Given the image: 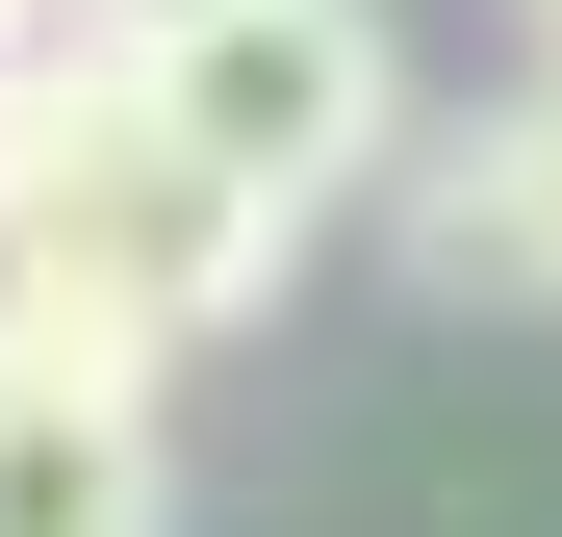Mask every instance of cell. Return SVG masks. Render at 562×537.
Wrapping results in <instances>:
<instances>
[{"instance_id":"3957f363","label":"cell","mask_w":562,"mask_h":537,"mask_svg":"<svg viewBox=\"0 0 562 537\" xmlns=\"http://www.w3.org/2000/svg\"><path fill=\"white\" fill-rule=\"evenodd\" d=\"M409 282H460V307H562V52H537V103H486V128L409 154Z\"/></svg>"},{"instance_id":"6da1fadb","label":"cell","mask_w":562,"mask_h":537,"mask_svg":"<svg viewBox=\"0 0 562 537\" xmlns=\"http://www.w3.org/2000/svg\"><path fill=\"white\" fill-rule=\"evenodd\" d=\"M128 77H154V128L205 154V179H256L281 231H333L358 179L409 154V52H384V0H205V26H128Z\"/></svg>"},{"instance_id":"7a4b0ae2","label":"cell","mask_w":562,"mask_h":537,"mask_svg":"<svg viewBox=\"0 0 562 537\" xmlns=\"http://www.w3.org/2000/svg\"><path fill=\"white\" fill-rule=\"evenodd\" d=\"M0 537H179V435L103 358H0Z\"/></svg>"},{"instance_id":"277c9868","label":"cell","mask_w":562,"mask_h":537,"mask_svg":"<svg viewBox=\"0 0 562 537\" xmlns=\"http://www.w3.org/2000/svg\"><path fill=\"white\" fill-rule=\"evenodd\" d=\"M77 26H103V52H128V26H205V0H77Z\"/></svg>"},{"instance_id":"5b68a950","label":"cell","mask_w":562,"mask_h":537,"mask_svg":"<svg viewBox=\"0 0 562 537\" xmlns=\"http://www.w3.org/2000/svg\"><path fill=\"white\" fill-rule=\"evenodd\" d=\"M52 26H77V0H0V52H52Z\"/></svg>"},{"instance_id":"8992f818","label":"cell","mask_w":562,"mask_h":537,"mask_svg":"<svg viewBox=\"0 0 562 537\" xmlns=\"http://www.w3.org/2000/svg\"><path fill=\"white\" fill-rule=\"evenodd\" d=\"M512 26H537V52H562V0H512Z\"/></svg>"}]
</instances>
